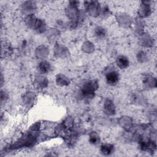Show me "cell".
I'll return each mask as SVG.
<instances>
[{
  "label": "cell",
  "mask_w": 157,
  "mask_h": 157,
  "mask_svg": "<svg viewBox=\"0 0 157 157\" xmlns=\"http://www.w3.org/2000/svg\"><path fill=\"white\" fill-rule=\"evenodd\" d=\"M105 80L107 83L110 85L117 84L119 80L118 72L115 69H109L105 74Z\"/></svg>",
  "instance_id": "obj_1"
},
{
  "label": "cell",
  "mask_w": 157,
  "mask_h": 157,
  "mask_svg": "<svg viewBox=\"0 0 157 157\" xmlns=\"http://www.w3.org/2000/svg\"><path fill=\"white\" fill-rule=\"evenodd\" d=\"M116 63L117 66L121 69H124L129 65L128 58L124 56H118L116 59Z\"/></svg>",
  "instance_id": "obj_2"
},
{
  "label": "cell",
  "mask_w": 157,
  "mask_h": 157,
  "mask_svg": "<svg viewBox=\"0 0 157 157\" xmlns=\"http://www.w3.org/2000/svg\"><path fill=\"white\" fill-rule=\"evenodd\" d=\"M51 69L50 64L47 61H42L39 64V69L43 74L49 72Z\"/></svg>",
  "instance_id": "obj_3"
},
{
  "label": "cell",
  "mask_w": 157,
  "mask_h": 157,
  "mask_svg": "<svg viewBox=\"0 0 157 157\" xmlns=\"http://www.w3.org/2000/svg\"><path fill=\"white\" fill-rule=\"evenodd\" d=\"M101 153L105 155L111 154L113 151V146L110 144H102L101 147Z\"/></svg>",
  "instance_id": "obj_4"
},
{
  "label": "cell",
  "mask_w": 157,
  "mask_h": 157,
  "mask_svg": "<svg viewBox=\"0 0 157 157\" xmlns=\"http://www.w3.org/2000/svg\"><path fill=\"white\" fill-rule=\"evenodd\" d=\"M95 36L99 39L104 37L105 36V31L101 27H98L95 29Z\"/></svg>",
  "instance_id": "obj_5"
},
{
  "label": "cell",
  "mask_w": 157,
  "mask_h": 157,
  "mask_svg": "<svg viewBox=\"0 0 157 157\" xmlns=\"http://www.w3.org/2000/svg\"><path fill=\"white\" fill-rule=\"evenodd\" d=\"M100 140L99 136L96 132H92L90 135V142L93 144H97Z\"/></svg>",
  "instance_id": "obj_6"
}]
</instances>
